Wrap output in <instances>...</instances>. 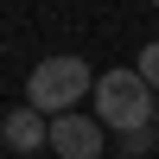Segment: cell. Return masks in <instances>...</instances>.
I'll list each match as a JSON object with an SVG mask.
<instances>
[{
	"label": "cell",
	"mask_w": 159,
	"mask_h": 159,
	"mask_svg": "<svg viewBox=\"0 0 159 159\" xmlns=\"http://www.w3.org/2000/svg\"><path fill=\"white\" fill-rule=\"evenodd\" d=\"M96 96V70H89L83 57H70V51H57V57L32 64V83H25V108H38L45 121H57V115H76V102Z\"/></svg>",
	"instance_id": "cell-1"
},
{
	"label": "cell",
	"mask_w": 159,
	"mask_h": 159,
	"mask_svg": "<svg viewBox=\"0 0 159 159\" xmlns=\"http://www.w3.org/2000/svg\"><path fill=\"white\" fill-rule=\"evenodd\" d=\"M153 115H159V96L147 89L140 70H102L96 76V121L102 127L140 134V127H153Z\"/></svg>",
	"instance_id": "cell-2"
},
{
	"label": "cell",
	"mask_w": 159,
	"mask_h": 159,
	"mask_svg": "<svg viewBox=\"0 0 159 159\" xmlns=\"http://www.w3.org/2000/svg\"><path fill=\"white\" fill-rule=\"evenodd\" d=\"M0 153H7V147H0Z\"/></svg>",
	"instance_id": "cell-8"
},
{
	"label": "cell",
	"mask_w": 159,
	"mask_h": 159,
	"mask_svg": "<svg viewBox=\"0 0 159 159\" xmlns=\"http://www.w3.org/2000/svg\"><path fill=\"white\" fill-rule=\"evenodd\" d=\"M153 134H159V127H140V134H121V153H127V159H140V153L153 147Z\"/></svg>",
	"instance_id": "cell-6"
},
{
	"label": "cell",
	"mask_w": 159,
	"mask_h": 159,
	"mask_svg": "<svg viewBox=\"0 0 159 159\" xmlns=\"http://www.w3.org/2000/svg\"><path fill=\"white\" fill-rule=\"evenodd\" d=\"M0 147L7 153H38V147H51V121L38 108H13L7 121H0Z\"/></svg>",
	"instance_id": "cell-4"
},
{
	"label": "cell",
	"mask_w": 159,
	"mask_h": 159,
	"mask_svg": "<svg viewBox=\"0 0 159 159\" xmlns=\"http://www.w3.org/2000/svg\"><path fill=\"white\" fill-rule=\"evenodd\" d=\"M153 127H159V115H153Z\"/></svg>",
	"instance_id": "cell-7"
},
{
	"label": "cell",
	"mask_w": 159,
	"mask_h": 159,
	"mask_svg": "<svg viewBox=\"0 0 159 159\" xmlns=\"http://www.w3.org/2000/svg\"><path fill=\"white\" fill-rule=\"evenodd\" d=\"M51 153H64V159H102V121L96 115H57L51 121Z\"/></svg>",
	"instance_id": "cell-3"
},
{
	"label": "cell",
	"mask_w": 159,
	"mask_h": 159,
	"mask_svg": "<svg viewBox=\"0 0 159 159\" xmlns=\"http://www.w3.org/2000/svg\"><path fill=\"white\" fill-rule=\"evenodd\" d=\"M134 70L147 76V89H153V96H159V38H153L147 51H140V64H134Z\"/></svg>",
	"instance_id": "cell-5"
}]
</instances>
